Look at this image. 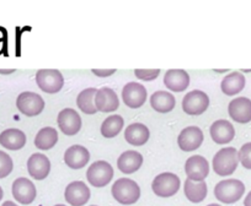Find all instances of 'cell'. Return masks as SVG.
Masks as SVG:
<instances>
[{
    "mask_svg": "<svg viewBox=\"0 0 251 206\" xmlns=\"http://www.w3.org/2000/svg\"><path fill=\"white\" fill-rule=\"evenodd\" d=\"M203 143V133L199 126H187L180 133L177 145L185 152L197 150Z\"/></svg>",
    "mask_w": 251,
    "mask_h": 206,
    "instance_id": "5bb4252c",
    "label": "cell"
},
{
    "mask_svg": "<svg viewBox=\"0 0 251 206\" xmlns=\"http://www.w3.org/2000/svg\"><path fill=\"white\" fill-rule=\"evenodd\" d=\"M91 73L99 78H108L116 73V69H93Z\"/></svg>",
    "mask_w": 251,
    "mask_h": 206,
    "instance_id": "d6a6232c",
    "label": "cell"
},
{
    "mask_svg": "<svg viewBox=\"0 0 251 206\" xmlns=\"http://www.w3.org/2000/svg\"><path fill=\"white\" fill-rule=\"evenodd\" d=\"M244 206H251V191L246 195L245 200H244Z\"/></svg>",
    "mask_w": 251,
    "mask_h": 206,
    "instance_id": "836d02e7",
    "label": "cell"
},
{
    "mask_svg": "<svg viewBox=\"0 0 251 206\" xmlns=\"http://www.w3.org/2000/svg\"><path fill=\"white\" fill-rule=\"evenodd\" d=\"M123 125H125V121H123L122 117L118 116V114L110 116L103 121L102 125H101V134L106 139H112L120 134Z\"/></svg>",
    "mask_w": 251,
    "mask_h": 206,
    "instance_id": "f1b7e54d",
    "label": "cell"
},
{
    "mask_svg": "<svg viewBox=\"0 0 251 206\" xmlns=\"http://www.w3.org/2000/svg\"><path fill=\"white\" fill-rule=\"evenodd\" d=\"M1 206H19V205H16V204L13 203V201H5Z\"/></svg>",
    "mask_w": 251,
    "mask_h": 206,
    "instance_id": "d590c367",
    "label": "cell"
},
{
    "mask_svg": "<svg viewBox=\"0 0 251 206\" xmlns=\"http://www.w3.org/2000/svg\"><path fill=\"white\" fill-rule=\"evenodd\" d=\"M185 172L190 181L203 182L209 173V164L203 156L195 155L186 161Z\"/></svg>",
    "mask_w": 251,
    "mask_h": 206,
    "instance_id": "30bf717a",
    "label": "cell"
},
{
    "mask_svg": "<svg viewBox=\"0 0 251 206\" xmlns=\"http://www.w3.org/2000/svg\"><path fill=\"white\" fill-rule=\"evenodd\" d=\"M98 90L94 87L85 88L76 97V104L79 109L85 114H95L98 112L95 107V96Z\"/></svg>",
    "mask_w": 251,
    "mask_h": 206,
    "instance_id": "83f0119b",
    "label": "cell"
},
{
    "mask_svg": "<svg viewBox=\"0 0 251 206\" xmlns=\"http://www.w3.org/2000/svg\"><path fill=\"white\" fill-rule=\"evenodd\" d=\"M95 107L99 112L110 113L120 107V101L115 91L110 87H102L98 90L95 96Z\"/></svg>",
    "mask_w": 251,
    "mask_h": 206,
    "instance_id": "ac0fdd59",
    "label": "cell"
},
{
    "mask_svg": "<svg viewBox=\"0 0 251 206\" xmlns=\"http://www.w3.org/2000/svg\"><path fill=\"white\" fill-rule=\"evenodd\" d=\"M88 182L95 188H103L113 178V168L108 162L96 161L91 165L86 172Z\"/></svg>",
    "mask_w": 251,
    "mask_h": 206,
    "instance_id": "8992f818",
    "label": "cell"
},
{
    "mask_svg": "<svg viewBox=\"0 0 251 206\" xmlns=\"http://www.w3.org/2000/svg\"><path fill=\"white\" fill-rule=\"evenodd\" d=\"M149 129L142 123H133L126 128L125 139L132 146H143L149 140Z\"/></svg>",
    "mask_w": 251,
    "mask_h": 206,
    "instance_id": "603a6c76",
    "label": "cell"
},
{
    "mask_svg": "<svg viewBox=\"0 0 251 206\" xmlns=\"http://www.w3.org/2000/svg\"><path fill=\"white\" fill-rule=\"evenodd\" d=\"M211 133L212 140L218 145H226L229 144L235 136V129H234L233 124L226 119H219L216 121L211 125L209 129Z\"/></svg>",
    "mask_w": 251,
    "mask_h": 206,
    "instance_id": "e0dca14e",
    "label": "cell"
},
{
    "mask_svg": "<svg viewBox=\"0 0 251 206\" xmlns=\"http://www.w3.org/2000/svg\"><path fill=\"white\" fill-rule=\"evenodd\" d=\"M14 69H9V70H4V69H0V74H13L14 73Z\"/></svg>",
    "mask_w": 251,
    "mask_h": 206,
    "instance_id": "e575fe53",
    "label": "cell"
},
{
    "mask_svg": "<svg viewBox=\"0 0 251 206\" xmlns=\"http://www.w3.org/2000/svg\"><path fill=\"white\" fill-rule=\"evenodd\" d=\"M58 126L63 134L73 136L81 129V118L73 108H66L59 112L57 118Z\"/></svg>",
    "mask_w": 251,
    "mask_h": 206,
    "instance_id": "4fadbf2b",
    "label": "cell"
},
{
    "mask_svg": "<svg viewBox=\"0 0 251 206\" xmlns=\"http://www.w3.org/2000/svg\"><path fill=\"white\" fill-rule=\"evenodd\" d=\"M58 141V133L52 126L42 128L35 138V146L40 150H50Z\"/></svg>",
    "mask_w": 251,
    "mask_h": 206,
    "instance_id": "4316f807",
    "label": "cell"
},
{
    "mask_svg": "<svg viewBox=\"0 0 251 206\" xmlns=\"http://www.w3.org/2000/svg\"><path fill=\"white\" fill-rule=\"evenodd\" d=\"M28 174L36 181H43L50 172V162L43 153H33L27 160Z\"/></svg>",
    "mask_w": 251,
    "mask_h": 206,
    "instance_id": "2e32d148",
    "label": "cell"
},
{
    "mask_svg": "<svg viewBox=\"0 0 251 206\" xmlns=\"http://www.w3.org/2000/svg\"><path fill=\"white\" fill-rule=\"evenodd\" d=\"M239 162L246 169H251V143L244 144L238 152Z\"/></svg>",
    "mask_w": 251,
    "mask_h": 206,
    "instance_id": "4dcf8cb0",
    "label": "cell"
},
{
    "mask_svg": "<svg viewBox=\"0 0 251 206\" xmlns=\"http://www.w3.org/2000/svg\"><path fill=\"white\" fill-rule=\"evenodd\" d=\"M11 191H13V196L15 198V200L23 205L32 204L35 201L36 195H37L35 184L30 179L24 178V177L14 181Z\"/></svg>",
    "mask_w": 251,
    "mask_h": 206,
    "instance_id": "8fae6325",
    "label": "cell"
},
{
    "mask_svg": "<svg viewBox=\"0 0 251 206\" xmlns=\"http://www.w3.org/2000/svg\"><path fill=\"white\" fill-rule=\"evenodd\" d=\"M238 151L234 147H224L214 155L212 166L218 176H231L238 167Z\"/></svg>",
    "mask_w": 251,
    "mask_h": 206,
    "instance_id": "7a4b0ae2",
    "label": "cell"
},
{
    "mask_svg": "<svg viewBox=\"0 0 251 206\" xmlns=\"http://www.w3.org/2000/svg\"><path fill=\"white\" fill-rule=\"evenodd\" d=\"M245 87V76L239 71H233L222 80V92L226 96H235Z\"/></svg>",
    "mask_w": 251,
    "mask_h": 206,
    "instance_id": "d4e9b609",
    "label": "cell"
},
{
    "mask_svg": "<svg viewBox=\"0 0 251 206\" xmlns=\"http://www.w3.org/2000/svg\"><path fill=\"white\" fill-rule=\"evenodd\" d=\"M90 160V153L88 148L81 145H74L67 148L64 153V162L72 169H80L88 165Z\"/></svg>",
    "mask_w": 251,
    "mask_h": 206,
    "instance_id": "d6986e66",
    "label": "cell"
},
{
    "mask_svg": "<svg viewBox=\"0 0 251 206\" xmlns=\"http://www.w3.org/2000/svg\"><path fill=\"white\" fill-rule=\"evenodd\" d=\"M54 206H67V205H62V204H58V205H54Z\"/></svg>",
    "mask_w": 251,
    "mask_h": 206,
    "instance_id": "f35d334b",
    "label": "cell"
},
{
    "mask_svg": "<svg viewBox=\"0 0 251 206\" xmlns=\"http://www.w3.org/2000/svg\"><path fill=\"white\" fill-rule=\"evenodd\" d=\"M245 193V185L239 179H224L214 186V196L223 204H234Z\"/></svg>",
    "mask_w": 251,
    "mask_h": 206,
    "instance_id": "3957f363",
    "label": "cell"
},
{
    "mask_svg": "<svg viewBox=\"0 0 251 206\" xmlns=\"http://www.w3.org/2000/svg\"><path fill=\"white\" fill-rule=\"evenodd\" d=\"M90 189L84 182L75 181L67 185L64 199L72 206H84L90 199Z\"/></svg>",
    "mask_w": 251,
    "mask_h": 206,
    "instance_id": "7c38bea8",
    "label": "cell"
},
{
    "mask_svg": "<svg viewBox=\"0 0 251 206\" xmlns=\"http://www.w3.org/2000/svg\"><path fill=\"white\" fill-rule=\"evenodd\" d=\"M16 107L25 116L36 117L45 109V101L37 93L26 91L18 96Z\"/></svg>",
    "mask_w": 251,
    "mask_h": 206,
    "instance_id": "ba28073f",
    "label": "cell"
},
{
    "mask_svg": "<svg viewBox=\"0 0 251 206\" xmlns=\"http://www.w3.org/2000/svg\"><path fill=\"white\" fill-rule=\"evenodd\" d=\"M143 165V156L134 150L123 152L117 160V167L122 173L132 174L138 171Z\"/></svg>",
    "mask_w": 251,
    "mask_h": 206,
    "instance_id": "44dd1931",
    "label": "cell"
},
{
    "mask_svg": "<svg viewBox=\"0 0 251 206\" xmlns=\"http://www.w3.org/2000/svg\"><path fill=\"white\" fill-rule=\"evenodd\" d=\"M112 196L122 205H133L141 198V188L129 178H120L115 182L111 189Z\"/></svg>",
    "mask_w": 251,
    "mask_h": 206,
    "instance_id": "6da1fadb",
    "label": "cell"
},
{
    "mask_svg": "<svg viewBox=\"0 0 251 206\" xmlns=\"http://www.w3.org/2000/svg\"><path fill=\"white\" fill-rule=\"evenodd\" d=\"M164 85L174 92H182L190 85V75L182 69H171L165 73Z\"/></svg>",
    "mask_w": 251,
    "mask_h": 206,
    "instance_id": "ffe728a7",
    "label": "cell"
},
{
    "mask_svg": "<svg viewBox=\"0 0 251 206\" xmlns=\"http://www.w3.org/2000/svg\"><path fill=\"white\" fill-rule=\"evenodd\" d=\"M209 106V97L201 90L188 92L182 100V109L188 116H201Z\"/></svg>",
    "mask_w": 251,
    "mask_h": 206,
    "instance_id": "52a82bcc",
    "label": "cell"
},
{
    "mask_svg": "<svg viewBox=\"0 0 251 206\" xmlns=\"http://www.w3.org/2000/svg\"><path fill=\"white\" fill-rule=\"evenodd\" d=\"M148 93L146 87L138 82H128L122 90V100L129 108L137 109L146 103Z\"/></svg>",
    "mask_w": 251,
    "mask_h": 206,
    "instance_id": "9c48e42d",
    "label": "cell"
},
{
    "mask_svg": "<svg viewBox=\"0 0 251 206\" xmlns=\"http://www.w3.org/2000/svg\"><path fill=\"white\" fill-rule=\"evenodd\" d=\"M207 184L206 182H194L186 179L183 185V193L185 196L194 204H199L203 201L207 196Z\"/></svg>",
    "mask_w": 251,
    "mask_h": 206,
    "instance_id": "484cf974",
    "label": "cell"
},
{
    "mask_svg": "<svg viewBox=\"0 0 251 206\" xmlns=\"http://www.w3.org/2000/svg\"><path fill=\"white\" fill-rule=\"evenodd\" d=\"M91 206H96V205H91Z\"/></svg>",
    "mask_w": 251,
    "mask_h": 206,
    "instance_id": "ab89813d",
    "label": "cell"
},
{
    "mask_svg": "<svg viewBox=\"0 0 251 206\" xmlns=\"http://www.w3.org/2000/svg\"><path fill=\"white\" fill-rule=\"evenodd\" d=\"M175 97L166 91H156L151 97V106L159 113H169L175 108Z\"/></svg>",
    "mask_w": 251,
    "mask_h": 206,
    "instance_id": "cb8c5ba5",
    "label": "cell"
},
{
    "mask_svg": "<svg viewBox=\"0 0 251 206\" xmlns=\"http://www.w3.org/2000/svg\"><path fill=\"white\" fill-rule=\"evenodd\" d=\"M159 74H160L159 69H153V70H151V69H137V70H134V75L143 81L155 80Z\"/></svg>",
    "mask_w": 251,
    "mask_h": 206,
    "instance_id": "1f68e13d",
    "label": "cell"
},
{
    "mask_svg": "<svg viewBox=\"0 0 251 206\" xmlns=\"http://www.w3.org/2000/svg\"><path fill=\"white\" fill-rule=\"evenodd\" d=\"M37 86L46 93H57L64 85V78L62 73L55 69H41L36 74Z\"/></svg>",
    "mask_w": 251,
    "mask_h": 206,
    "instance_id": "5b68a950",
    "label": "cell"
},
{
    "mask_svg": "<svg viewBox=\"0 0 251 206\" xmlns=\"http://www.w3.org/2000/svg\"><path fill=\"white\" fill-rule=\"evenodd\" d=\"M229 117L234 122L246 124L251 122V100L248 97H236L229 103Z\"/></svg>",
    "mask_w": 251,
    "mask_h": 206,
    "instance_id": "9a60e30c",
    "label": "cell"
},
{
    "mask_svg": "<svg viewBox=\"0 0 251 206\" xmlns=\"http://www.w3.org/2000/svg\"><path fill=\"white\" fill-rule=\"evenodd\" d=\"M0 145L8 150L16 151L26 145V135L20 129H6L0 134Z\"/></svg>",
    "mask_w": 251,
    "mask_h": 206,
    "instance_id": "7402d4cb",
    "label": "cell"
},
{
    "mask_svg": "<svg viewBox=\"0 0 251 206\" xmlns=\"http://www.w3.org/2000/svg\"><path fill=\"white\" fill-rule=\"evenodd\" d=\"M3 196H4V191H3V189H1V186H0V201H1Z\"/></svg>",
    "mask_w": 251,
    "mask_h": 206,
    "instance_id": "8d00e7d4",
    "label": "cell"
},
{
    "mask_svg": "<svg viewBox=\"0 0 251 206\" xmlns=\"http://www.w3.org/2000/svg\"><path fill=\"white\" fill-rule=\"evenodd\" d=\"M181 185L180 178L176 174L170 173V172H165V173H160L154 178L153 183H151V189H153L154 194L160 198H170V196L175 195L178 191Z\"/></svg>",
    "mask_w": 251,
    "mask_h": 206,
    "instance_id": "277c9868",
    "label": "cell"
},
{
    "mask_svg": "<svg viewBox=\"0 0 251 206\" xmlns=\"http://www.w3.org/2000/svg\"><path fill=\"white\" fill-rule=\"evenodd\" d=\"M14 162L8 153L0 150V179L5 178L13 172Z\"/></svg>",
    "mask_w": 251,
    "mask_h": 206,
    "instance_id": "f546056e",
    "label": "cell"
},
{
    "mask_svg": "<svg viewBox=\"0 0 251 206\" xmlns=\"http://www.w3.org/2000/svg\"><path fill=\"white\" fill-rule=\"evenodd\" d=\"M207 206H222V205H217V204H209V205Z\"/></svg>",
    "mask_w": 251,
    "mask_h": 206,
    "instance_id": "74e56055",
    "label": "cell"
}]
</instances>
